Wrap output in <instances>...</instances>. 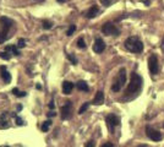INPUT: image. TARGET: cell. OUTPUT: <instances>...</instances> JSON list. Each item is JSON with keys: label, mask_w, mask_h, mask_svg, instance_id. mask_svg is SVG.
I'll return each mask as SVG.
<instances>
[{"label": "cell", "mask_w": 164, "mask_h": 147, "mask_svg": "<svg viewBox=\"0 0 164 147\" xmlns=\"http://www.w3.org/2000/svg\"><path fill=\"white\" fill-rule=\"evenodd\" d=\"M105 49V43H104V40L102 39V38H97L96 39V42H94V44H93V50L96 52V53H102L103 50Z\"/></svg>", "instance_id": "cell-9"}, {"label": "cell", "mask_w": 164, "mask_h": 147, "mask_svg": "<svg viewBox=\"0 0 164 147\" xmlns=\"http://www.w3.org/2000/svg\"><path fill=\"white\" fill-rule=\"evenodd\" d=\"M125 82H126V70L124 68H121L120 71H119V75L117 77V80L114 81V84L111 86V91L119 92L120 89H121V87L125 85Z\"/></svg>", "instance_id": "cell-3"}, {"label": "cell", "mask_w": 164, "mask_h": 147, "mask_svg": "<svg viewBox=\"0 0 164 147\" xmlns=\"http://www.w3.org/2000/svg\"><path fill=\"white\" fill-rule=\"evenodd\" d=\"M42 26H43L44 30H50V28L53 27V23H52L50 21H48V20H43Z\"/></svg>", "instance_id": "cell-17"}, {"label": "cell", "mask_w": 164, "mask_h": 147, "mask_svg": "<svg viewBox=\"0 0 164 147\" xmlns=\"http://www.w3.org/2000/svg\"><path fill=\"white\" fill-rule=\"evenodd\" d=\"M36 87H37V89H40V88H42V86H40V85H37Z\"/></svg>", "instance_id": "cell-34"}, {"label": "cell", "mask_w": 164, "mask_h": 147, "mask_svg": "<svg viewBox=\"0 0 164 147\" xmlns=\"http://www.w3.org/2000/svg\"><path fill=\"white\" fill-rule=\"evenodd\" d=\"M103 103H104V93H103V91H98L96 97H94V99H93V104L101 105Z\"/></svg>", "instance_id": "cell-12"}, {"label": "cell", "mask_w": 164, "mask_h": 147, "mask_svg": "<svg viewBox=\"0 0 164 147\" xmlns=\"http://www.w3.org/2000/svg\"><path fill=\"white\" fill-rule=\"evenodd\" d=\"M146 134H147V136H148V138H151V140H153V141H160L162 140V134L158 131V130L151 128L150 125L146 126Z\"/></svg>", "instance_id": "cell-7"}, {"label": "cell", "mask_w": 164, "mask_h": 147, "mask_svg": "<svg viewBox=\"0 0 164 147\" xmlns=\"http://www.w3.org/2000/svg\"><path fill=\"white\" fill-rule=\"evenodd\" d=\"M98 11H99V9H98V6H97V5H93L92 7H89L88 11L86 12V17H87V19H93L94 16H97Z\"/></svg>", "instance_id": "cell-13"}, {"label": "cell", "mask_w": 164, "mask_h": 147, "mask_svg": "<svg viewBox=\"0 0 164 147\" xmlns=\"http://www.w3.org/2000/svg\"><path fill=\"white\" fill-rule=\"evenodd\" d=\"M94 146H96L94 141H88V142L86 143V146H85V147H94Z\"/></svg>", "instance_id": "cell-28"}, {"label": "cell", "mask_w": 164, "mask_h": 147, "mask_svg": "<svg viewBox=\"0 0 164 147\" xmlns=\"http://www.w3.org/2000/svg\"><path fill=\"white\" fill-rule=\"evenodd\" d=\"M148 69H150V72L152 75H155L158 72L159 68H158V58L155 54H152L150 58H148Z\"/></svg>", "instance_id": "cell-5"}, {"label": "cell", "mask_w": 164, "mask_h": 147, "mask_svg": "<svg viewBox=\"0 0 164 147\" xmlns=\"http://www.w3.org/2000/svg\"><path fill=\"white\" fill-rule=\"evenodd\" d=\"M55 115H56V113H55L54 110H53V112H49V113H48V117H49V118H52V117H55Z\"/></svg>", "instance_id": "cell-30"}, {"label": "cell", "mask_w": 164, "mask_h": 147, "mask_svg": "<svg viewBox=\"0 0 164 147\" xmlns=\"http://www.w3.org/2000/svg\"><path fill=\"white\" fill-rule=\"evenodd\" d=\"M50 124H52V121H50V120H47V121L43 122V125H42L43 133H47V131H48V130H49V126H50Z\"/></svg>", "instance_id": "cell-20"}, {"label": "cell", "mask_w": 164, "mask_h": 147, "mask_svg": "<svg viewBox=\"0 0 164 147\" xmlns=\"http://www.w3.org/2000/svg\"><path fill=\"white\" fill-rule=\"evenodd\" d=\"M54 107H55V104H54V101H52L50 103H49V108L54 110Z\"/></svg>", "instance_id": "cell-32"}, {"label": "cell", "mask_w": 164, "mask_h": 147, "mask_svg": "<svg viewBox=\"0 0 164 147\" xmlns=\"http://www.w3.org/2000/svg\"><path fill=\"white\" fill-rule=\"evenodd\" d=\"M19 92H20V91H19V88H16V87H15V88H12V93H14V94L17 96V94H19Z\"/></svg>", "instance_id": "cell-31"}, {"label": "cell", "mask_w": 164, "mask_h": 147, "mask_svg": "<svg viewBox=\"0 0 164 147\" xmlns=\"http://www.w3.org/2000/svg\"><path fill=\"white\" fill-rule=\"evenodd\" d=\"M5 147H9V146H5Z\"/></svg>", "instance_id": "cell-36"}, {"label": "cell", "mask_w": 164, "mask_h": 147, "mask_svg": "<svg viewBox=\"0 0 164 147\" xmlns=\"http://www.w3.org/2000/svg\"><path fill=\"white\" fill-rule=\"evenodd\" d=\"M101 147H114V145H113L111 142H105V143H103Z\"/></svg>", "instance_id": "cell-29"}, {"label": "cell", "mask_w": 164, "mask_h": 147, "mask_svg": "<svg viewBox=\"0 0 164 147\" xmlns=\"http://www.w3.org/2000/svg\"><path fill=\"white\" fill-rule=\"evenodd\" d=\"M7 33H9V30H6V28H4L3 31H0V43H4L5 40L9 38Z\"/></svg>", "instance_id": "cell-16"}, {"label": "cell", "mask_w": 164, "mask_h": 147, "mask_svg": "<svg viewBox=\"0 0 164 147\" xmlns=\"http://www.w3.org/2000/svg\"><path fill=\"white\" fill-rule=\"evenodd\" d=\"M77 47H78L80 49H86V43H85V39L82 38V37H80V38L77 39Z\"/></svg>", "instance_id": "cell-18"}, {"label": "cell", "mask_w": 164, "mask_h": 147, "mask_svg": "<svg viewBox=\"0 0 164 147\" xmlns=\"http://www.w3.org/2000/svg\"><path fill=\"white\" fill-rule=\"evenodd\" d=\"M73 87H75V85H73L72 82H70V81H64L63 82V92L65 94H70L72 92Z\"/></svg>", "instance_id": "cell-10"}, {"label": "cell", "mask_w": 164, "mask_h": 147, "mask_svg": "<svg viewBox=\"0 0 164 147\" xmlns=\"http://www.w3.org/2000/svg\"><path fill=\"white\" fill-rule=\"evenodd\" d=\"M101 3L104 5V6H109L111 4V0H101Z\"/></svg>", "instance_id": "cell-27"}, {"label": "cell", "mask_w": 164, "mask_h": 147, "mask_svg": "<svg viewBox=\"0 0 164 147\" xmlns=\"http://www.w3.org/2000/svg\"><path fill=\"white\" fill-rule=\"evenodd\" d=\"M76 31V26L75 24H71V26L69 27V30H68V32H66V36H72V33Z\"/></svg>", "instance_id": "cell-22"}, {"label": "cell", "mask_w": 164, "mask_h": 147, "mask_svg": "<svg viewBox=\"0 0 164 147\" xmlns=\"http://www.w3.org/2000/svg\"><path fill=\"white\" fill-rule=\"evenodd\" d=\"M56 1H59V3H63V1H65V0H56Z\"/></svg>", "instance_id": "cell-35"}, {"label": "cell", "mask_w": 164, "mask_h": 147, "mask_svg": "<svg viewBox=\"0 0 164 147\" xmlns=\"http://www.w3.org/2000/svg\"><path fill=\"white\" fill-rule=\"evenodd\" d=\"M0 22L3 23L4 28H6V30H10V27L14 24V21L10 20V19H7V17H0Z\"/></svg>", "instance_id": "cell-14"}, {"label": "cell", "mask_w": 164, "mask_h": 147, "mask_svg": "<svg viewBox=\"0 0 164 147\" xmlns=\"http://www.w3.org/2000/svg\"><path fill=\"white\" fill-rule=\"evenodd\" d=\"M0 71H1V79L4 80V82L9 84L11 81V75H10V72L6 70V66H1L0 68Z\"/></svg>", "instance_id": "cell-11"}, {"label": "cell", "mask_w": 164, "mask_h": 147, "mask_svg": "<svg viewBox=\"0 0 164 147\" xmlns=\"http://www.w3.org/2000/svg\"><path fill=\"white\" fill-rule=\"evenodd\" d=\"M140 147H142V146H140Z\"/></svg>", "instance_id": "cell-37"}, {"label": "cell", "mask_w": 164, "mask_h": 147, "mask_svg": "<svg viewBox=\"0 0 164 147\" xmlns=\"http://www.w3.org/2000/svg\"><path fill=\"white\" fill-rule=\"evenodd\" d=\"M0 58L1 59H4V60H10V58H11V55L9 54V52H0Z\"/></svg>", "instance_id": "cell-19"}, {"label": "cell", "mask_w": 164, "mask_h": 147, "mask_svg": "<svg viewBox=\"0 0 164 147\" xmlns=\"http://www.w3.org/2000/svg\"><path fill=\"white\" fill-rule=\"evenodd\" d=\"M125 48L131 53H141L143 50V43L137 37H129L125 40Z\"/></svg>", "instance_id": "cell-2"}, {"label": "cell", "mask_w": 164, "mask_h": 147, "mask_svg": "<svg viewBox=\"0 0 164 147\" xmlns=\"http://www.w3.org/2000/svg\"><path fill=\"white\" fill-rule=\"evenodd\" d=\"M142 84H143V80L142 77L138 75L137 72H131V81L127 86V89H126V94H134V93H137L141 91L142 88Z\"/></svg>", "instance_id": "cell-1"}, {"label": "cell", "mask_w": 164, "mask_h": 147, "mask_svg": "<svg viewBox=\"0 0 164 147\" xmlns=\"http://www.w3.org/2000/svg\"><path fill=\"white\" fill-rule=\"evenodd\" d=\"M76 87L80 89V91H83V92H88V85L85 82V81H78L76 84Z\"/></svg>", "instance_id": "cell-15"}, {"label": "cell", "mask_w": 164, "mask_h": 147, "mask_svg": "<svg viewBox=\"0 0 164 147\" xmlns=\"http://www.w3.org/2000/svg\"><path fill=\"white\" fill-rule=\"evenodd\" d=\"M61 119L66 120V119H70L71 115H72V103L70 101H66L63 107H61Z\"/></svg>", "instance_id": "cell-6"}, {"label": "cell", "mask_w": 164, "mask_h": 147, "mask_svg": "<svg viewBox=\"0 0 164 147\" xmlns=\"http://www.w3.org/2000/svg\"><path fill=\"white\" fill-rule=\"evenodd\" d=\"M119 122H120V119L117 115H114V114H109L106 117V124H108V128L111 133L114 131V128L119 125Z\"/></svg>", "instance_id": "cell-8"}, {"label": "cell", "mask_w": 164, "mask_h": 147, "mask_svg": "<svg viewBox=\"0 0 164 147\" xmlns=\"http://www.w3.org/2000/svg\"><path fill=\"white\" fill-rule=\"evenodd\" d=\"M11 52H12V54H15V55H20V52H19V49H17V45H11Z\"/></svg>", "instance_id": "cell-24"}, {"label": "cell", "mask_w": 164, "mask_h": 147, "mask_svg": "<svg viewBox=\"0 0 164 147\" xmlns=\"http://www.w3.org/2000/svg\"><path fill=\"white\" fill-rule=\"evenodd\" d=\"M88 107H89V103L88 102H86L83 105H82V107L80 108V110H78V114H82V113H85L87 109H88Z\"/></svg>", "instance_id": "cell-21"}, {"label": "cell", "mask_w": 164, "mask_h": 147, "mask_svg": "<svg viewBox=\"0 0 164 147\" xmlns=\"http://www.w3.org/2000/svg\"><path fill=\"white\" fill-rule=\"evenodd\" d=\"M26 96V92H19V94H17V97H24Z\"/></svg>", "instance_id": "cell-33"}, {"label": "cell", "mask_w": 164, "mask_h": 147, "mask_svg": "<svg viewBox=\"0 0 164 147\" xmlns=\"http://www.w3.org/2000/svg\"><path fill=\"white\" fill-rule=\"evenodd\" d=\"M15 119H16V124H17V125H20V126H21V125H23V120H22L20 117L16 115V117H15Z\"/></svg>", "instance_id": "cell-26"}, {"label": "cell", "mask_w": 164, "mask_h": 147, "mask_svg": "<svg viewBox=\"0 0 164 147\" xmlns=\"http://www.w3.org/2000/svg\"><path fill=\"white\" fill-rule=\"evenodd\" d=\"M102 32H103L105 36H119L120 35L119 28L114 23H111V22L104 23L103 27H102Z\"/></svg>", "instance_id": "cell-4"}, {"label": "cell", "mask_w": 164, "mask_h": 147, "mask_svg": "<svg viewBox=\"0 0 164 147\" xmlns=\"http://www.w3.org/2000/svg\"><path fill=\"white\" fill-rule=\"evenodd\" d=\"M68 59H69L73 65H76V64H77V59H76V56L73 55V54H68Z\"/></svg>", "instance_id": "cell-23"}, {"label": "cell", "mask_w": 164, "mask_h": 147, "mask_svg": "<svg viewBox=\"0 0 164 147\" xmlns=\"http://www.w3.org/2000/svg\"><path fill=\"white\" fill-rule=\"evenodd\" d=\"M24 45H26V40L24 39H19V42H17V48H23Z\"/></svg>", "instance_id": "cell-25"}]
</instances>
